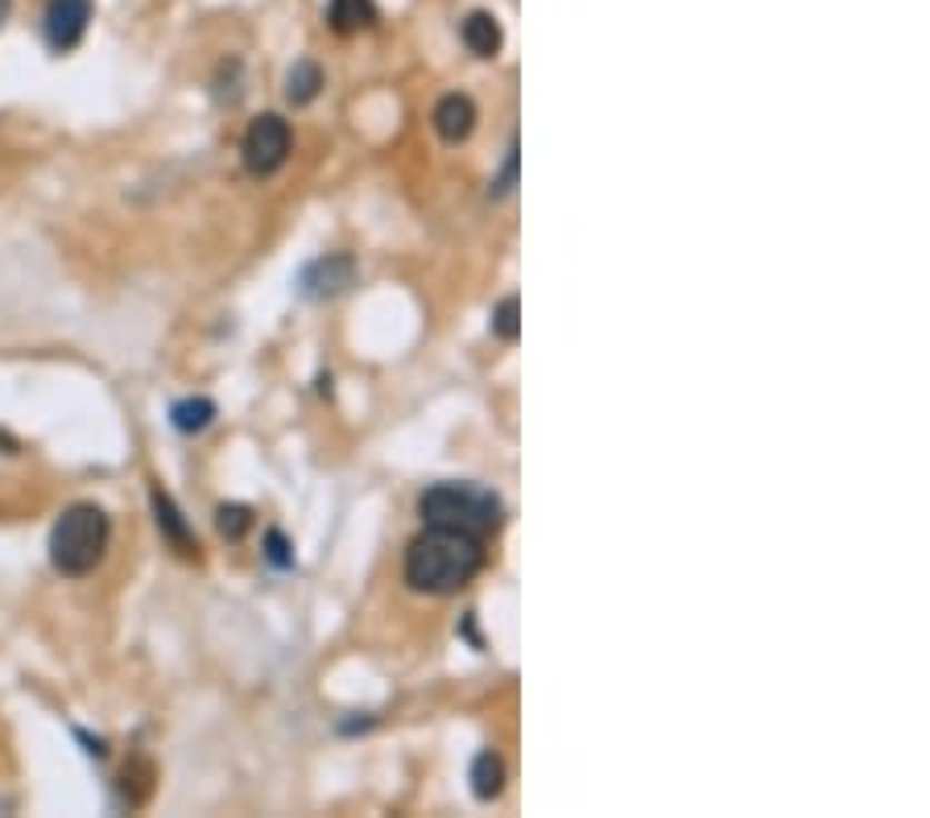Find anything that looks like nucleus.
Listing matches in <instances>:
<instances>
[{
  "mask_svg": "<svg viewBox=\"0 0 930 818\" xmlns=\"http://www.w3.org/2000/svg\"><path fill=\"white\" fill-rule=\"evenodd\" d=\"M484 567V541L426 526L406 550V587L418 596H455Z\"/></svg>",
  "mask_w": 930,
  "mask_h": 818,
  "instance_id": "nucleus-1",
  "label": "nucleus"
},
{
  "mask_svg": "<svg viewBox=\"0 0 930 818\" xmlns=\"http://www.w3.org/2000/svg\"><path fill=\"white\" fill-rule=\"evenodd\" d=\"M418 512L426 526L435 529H455V533H467V538L488 541L505 521V509H501V497L481 488V483H435L426 488L418 500Z\"/></svg>",
  "mask_w": 930,
  "mask_h": 818,
  "instance_id": "nucleus-2",
  "label": "nucleus"
},
{
  "mask_svg": "<svg viewBox=\"0 0 930 818\" xmlns=\"http://www.w3.org/2000/svg\"><path fill=\"white\" fill-rule=\"evenodd\" d=\"M108 512L100 505H71L50 529V562L67 579H83L108 550Z\"/></svg>",
  "mask_w": 930,
  "mask_h": 818,
  "instance_id": "nucleus-3",
  "label": "nucleus"
},
{
  "mask_svg": "<svg viewBox=\"0 0 930 818\" xmlns=\"http://www.w3.org/2000/svg\"><path fill=\"white\" fill-rule=\"evenodd\" d=\"M290 146H294L290 124H286L281 117H274V112H265V117H257L253 124H248L245 141H240L245 170L253 178L277 174V170L286 166V158H290Z\"/></svg>",
  "mask_w": 930,
  "mask_h": 818,
  "instance_id": "nucleus-4",
  "label": "nucleus"
},
{
  "mask_svg": "<svg viewBox=\"0 0 930 818\" xmlns=\"http://www.w3.org/2000/svg\"><path fill=\"white\" fill-rule=\"evenodd\" d=\"M88 21H91V0H46L42 30L50 50H59V54L75 50V46L83 42V33H88Z\"/></svg>",
  "mask_w": 930,
  "mask_h": 818,
  "instance_id": "nucleus-5",
  "label": "nucleus"
},
{
  "mask_svg": "<svg viewBox=\"0 0 930 818\" xmlns=\"http://www.w3.org/2000/svg\"><path fill=\"white\" fill-rule=\"evenodd\" d=\"M352 281H356V261H352L348 252H327V257H319V261H310L303 269V278H298V293L323 302V298L344 293Z\"/></svg>",
  "mask_w": 930,
  "mask_h": 818,
  "instance_id": "nucleus-6",
  "label": "nucleus"
},
{
  "mask_svg": "<svg viewBox=\"0 0 930 818\" xmlns=\"http://www.w3.org/2000/svg\"><path fill=\"white\" fill-rule=\"evenodd\" d=\"M149 500H154V517H158V529L166 533V541H170V546H175L182 558H199V538L190 533L187 517L178 512V505L170 500V492L154 488V492H149Z\"/></svg>",
  "mask_w": 930,
  "mask_h": 818,
  "instance_id": "nucleus-7",
  "label": "nucleus"
},
{
  "mask_svg": "<svg viewBox=\"0 0 930 818\" xmlns=\"http://www.w3.org/2000/svg\"><path fill=\"white\" fill-rule=\"evenodd\" d=\"M435 129L447 146L467 141L472 129H476V103L467 100V96H443L435 108Z\"/></svg>",
  "mask_w": 930,
  "mask_h": 818,
  "instance_id": "nucleus-8",
  "label": "nucleus"
},
{
  "mask_svg": "<svg viewBox=\"0 0 930 818\" xmlns=\"http://www.w3.org/2000/svg\"><path fill=\"white\" fill-rule=\"evenodd\" d=\"M459 38H464V46L476 54V59H496L501 54V46H505V30H501V21H496L493 13H472L459 26Z\"/></svg>",
  "mask_w": 930,
  "mask_h": 818,
  "instance_id": "nucleus-9",
  "label": "nucleus"
},
{
  "mask_svg": "<svg viewBox=\"0 0 930 818\" xmlns=\"http://www.w3.org/2000/svg\"><path fill=\"white\" fill-rule=\"evenodd\" d=\"M377 21V4L373 0H332L327 4V26H332L335 33H360L368 30Z\"/></svg>",
  "mask_w": 930,
  "mask_h": 818,
  "instance_id": "nucleus-10",
  "label": "nucleus"
},
{
  "mask_svg": "<svg viewBox=\"0 0 930 818\" xmlns=\"http://www.w3.org/2000/svg\"><path fill=\"white\" fill-rule=\"evenodd\" d=\"M472 789H476L481 802L501 798V789H505V760L496 757L493 748H484L481 757L472 760Z\"/></svg>",
  "mask_w": 930,
  "mask_h": 818,
  "instance_id": "nucleus-11",
  "label": "nucleus"
},
{
  "mask_svg": "<svg viewBox=\"0 0 930 818\" xmlns=\"http://www.w3.org/2000/svg\"><path fill=\"white\" fill-rule=\"evenodd\" d=\"M211 418H216V401L211 397H182V401L170 406V422H175L178 435H199V430L211 426Z\"/></svg>",
  "mask_w": 930,
  "mask_h": 818,
  "instance_id": "nucleus-12",
  "label": "nucleus"
},
{
  "mask_svg": "<svg viewBox=\"0 0 930 818\" xmlns=\"http://www.w3.org/2000/svg\"><path fill=\"white\" fill-rule=\"evenodd\" d=\"M319 88H323L319 62H310V59L294 62L290 74H286V100H290V103H310L315 96H319Z\"/></svg>",
  "mask_w": 930,
  "mask_h": 818,
  "instance_id": "nucleus-13",
  "label": "nucleus"
},
{
  "mask_svg": "<svg viewBox=\"0 0 930 818\" xmlns=\"http://www.w3.org/2000/svg\"><path fill=\"white\" fill-rule=\"evenodd\" d=\"M216 529L224 533L228 541H240L253 529V509L248 505H219L216 512Z\"/></svg>",
  "mask_w": 930,
  "mask_h": 818,
  "instance_id": "nucleus-14",
  "label": "nucleus"
},
{
  "mask_svg": "<svg viewBox=\"0 0 930 818\" xmlns=\"http://www.w3.org/2000/svg\"><path fill=\"white\" fill-rule=\"evenodd\" d=\"M517 315H522L517 298H501L496 310H493V336L505 339V343H517V336H522V322H517Z\"/></svg>",
  "mask_w": 930,
  "mask_h": 818,
  "instance_id": "nucleus-15",
  "label": "nucleus"
},
{
  "mask_svg": "<svg viewBox=\"0 0 930 818\" xmlns=\"http://www.w3.org/2000/svg\"><path fill=\"white\" fill-rule=\"evenodd\" d=\"M265 562L277 570H290L294 567V546L286 541V533L281 529H269L265 533Z\"/></svg>",
  "mask_w": 930,
  "mask_h": 818,
  "instance_id": "nucleus-16",
  "label": "nucleus"
},
{
  "mask_svg": "<svg viewBox=\"0 0 930 818\" xmlns=\"http://www.w3.org/2000/svg\"><path fill=\"white\" fill-rule=\"evenodd\" d=\"M517 187V149H509V158H505V170H501V178H493V199H501V194H509V190Z\"/></svg>",
  "mask_w": 930,
  "mask_h": 818,
  "instance_id": "nucleus-17",
  "label": "nucleus"
},
{
  "mask_svg": "<svg viewBox=\"0 0 930 818\" xmlns=\"http://www.w3.org/2000/svg\"><path fill=\"white\" fill-rule=\"evenodd\" d=\"M9 4H13V0H0V26H4V17H9Z\"/></svg>",
  "mask_w": 930,
  "mask_h": 818,
  "instance_id": "nucleus-18",
  "label": "nucleus"
}]
</instances>
